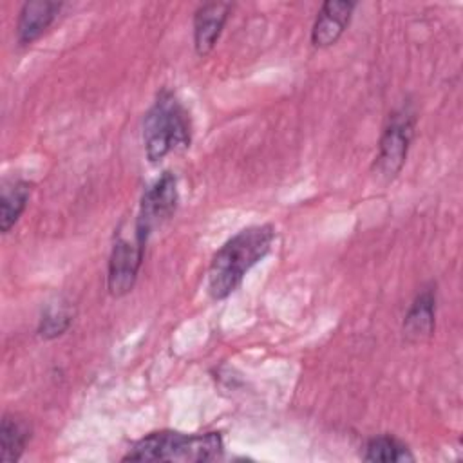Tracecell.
<instances>
[{"mask_svg": "<svg viewBox=\"0 0 463 463\" xmlns=\"http://www.w3.org/2000/svg\"><path fill=\"white\" fill-rule=\"evenodd\" d=\"M275 230L269 224L250 226L226 241L213 255L208 268V293L221 300L233 293L246 271L255 266L271 248Z\"/></svg>", "mask_w": 463, "mask_h": 463, "instance_id": "cell-1", "label": "cell"}, {"mask_svg": "<svg viewBox=\"0 0 463 463\" xmlns=\"http://www.w3.org/2000/svg\"><path fill=\"white\" fill-rule=\"evenodd\" d=\"M190 112L170 89H163L143 119V143L148 161L157 163L170 152L190 146Z\"/></svg>", "mask_w": 463, "mask_h": 463, "instance_id": "cell-2", "label": "cell"}, {"mask_svg": "<svg viewBox=\"0 0 463 463\" xmlns=\"http://www.w3.org/2000/svg\"><path fill=\"white\" fill-rule=\"evenodd\" d=\"M222 452L219 432L183 434L174 430L152 432L139 439L125 461H212Z\"/></svg>", "mask_w": 463, "mask_h": 463, "instance_id": "cell-3", "label": "cell"}, {"mask_svg": "<svg viewBox=\"0 0 463 463\" xmlns=\"http://www.w3.org/2000/svg\"><path fill=\"white\" fill-rule=\"evenodd\" d=\"M416 114L409 105H403L389 114L387 125L380 137V150L376 157V170L387 181L392 179L403 166L411 141L414 137Z\"/></svg>", "mask_w": 463, "mask_h": 463, "instance_id": "cell-4", "label": "cell"}, {"mask_svg": "<svg viewBox=\"0 0 463 463\" xmlns=\"http://www.w3.org/2000/svg\"><path fill=\"white\" fill-rule=\"evenodd\" d=\"M177 183L170 172H165L141 197L134 235L146 244L148 235L166 221L177 206Z\"/></svg>", "mask_w": 463, "mask_h": 463, "instance_id": "cell-5", "label": "cell"}, {"mask_svg": "<svg viewBox=\"0 0 463 463\" xmlns=\"http://www.w3.org/2000/svg\"><path fill=\"white\" fill-rule=\"evenodd\" d=\"M145 244L134 235V241L118 239L112 246L109 259L107 286L112 297H123L132 291L141 262H143Z\"/></svg>", "mask_w": 463, "mask_h": 463, "instance_id": "cell-6", "label": "cell"}, {"mask_svg": "<svg viewBox=\"0 0 463 463\" xmlns=\"http://www.w3.org/2000/svg\"><path fill=\"white\" fill-rule=\"evenodd\" d=\"M356 4L347 0H327L322 4L311 29V43L315 47H329L336 43L351 22Z\"/></svg>", "mask_w": 463, "mask_h": 463, "instance_id": "cell-7", "label": "cell"}, {"mask_svg": "<svg viewBox=\"0 0 463 463\" xmlns=\"http://www.w3.org/2000/svg\"><path fill=\"white\" fill-rule=\"evenodd\" d=\"M232 5L226 2L203 4L194 14V47L199 56H206L217 43L228 20Z\"/></svg>", "mask_w": 463, "mask_h": 463, "instance_id": "cell-8", "label": "cell"}, {"mask_svg": "<svg viewBox=\"0 0 463 463\" xmlns=\"http://www.w3.org/2000/svg\"><path fill=\"white\" fill-rule=\"evenodd\" d=\"M61 9V2L29 0L22 5L16 22V40L20 45H31L54 22Z\"/></svg>", "mask_w": 463, "mask_h": 463, "instance_id": "cell-9", "label": "cell"}, {"mask_svg": "<svg viewBox=\"0 0 463 463\" xmlns=\"http://www.w3.org/2000/svg\"><path fill=\"white\" fill-rule=\"evenodd\" d=\"M434 317H436V291L432 288H425L416 295L411 304L405 320H403V335L409 342L427 340L434 331Z\"/></svg>", "mask_w": 463, "mask_h": 463, "instance_id": "cell-10", "label": "cell"}, {"mask_svg": "<svg viewBox=\"0 0 463 463\" xmlns=\"http://www.w3.org/2000/svg\"><path fill=\"white\" fill-rule=\"evenodd\" d=\"M33 184L27 181H11L5 183L0 195V230L2 233H7L22 212L27 206V201L31 197Z\"/></svg>", "mask_w": 463, "mask_h": 463, "instance_id": "cell-11", "label": "cell"}, {"mask_svg": "<svg viewBox=\"0 0 463 463\" xmlns=\"http://www.w3.org/2000/svg\"><path fill=\"white\" fill-rule=\"evenodd\" d=\"M31 432L27 421L14 416H4L0 427V459L5 463L18 461L31 439Z\"/></svg>", "mask_w": 463, "mask_h": 463, "instance_id": "cell-12", "label": "cell"}, {"mask_svg": "<svg viewBox=\"0 0 463 463\" xmlns=\"http://www.w3.org/2000/svg\"><path fill=\"white\" fill-rule=\"evenodd\" d=\"M365 461L373 463H400V461H412L414 456L411 454L409 447L402 443L398 438L383 434L371 438L365 445Z\"/></svg>", "mask_w": 463, "mask_h": 463, "instance_id": "cell-13", "label": "cell"}, {"mask_svg": "<svg viewBox=\"0 0 463 463\" xmlns=\"http://www.w3.org/2000/svg\"><path fill=\"white\" fill-rule=\"evenodd\" d=\"M72 324V309L65 302H52L45 307L42 313L40 324H38V335L45 340L58 338L63 335Z\"/></svg>", "mask_w": 463, "mask_h": 463, "instance_id": "cell-14", "label": "cell"}]
</instances>
